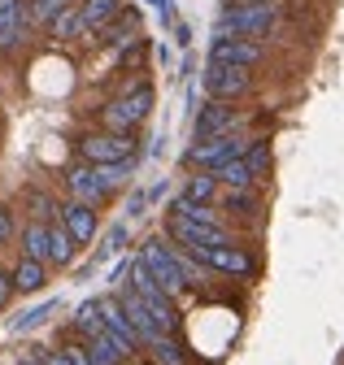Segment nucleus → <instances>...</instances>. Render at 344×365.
I'll use <instances>...</instances> for the list:
<instances>
[{"label": "nucleus", "instance_id": "6", "mask_svg": "<svg viewBox=\"0 0 344 365\" xmlns=\"http://www.w3.org/2000/svg\"><path fill=\"white\" fill-rule=\"evenodd\" d=\"M118 170H122V165H79V170H70L66 182H70V192H74L79 205H96V200L113 187V182H118V178H113Z\"/></svg>", "mask_w": 344, "mask_h": 365}, {"label": "nucleus", "instance_id": "27", "mask_svg": "<svg viewBox=\"0 0 344 365\" xmlns=\"http://www.w3.org/2000/svg\"><path fill=\"white\" fill-rule=\"evenodd\" d=\"M57 309V300H44V304H35V309H26L22 317H18V322H14V331H31V327H39V322H44V317Z\"/></svg>", "mask_w": 344, "mask_h": 365}, {"label": "nucleus", "instance_id": "19", "mask_svg": "<svg viewBox=\"0 0 344 365\" xmlns=\"http://www.w3.org/2000/svg\"><path fill=\"white\" fill-rule=\"evenodd\" d=\"M22 257H31V261H53V226H26Z\"/></svg>", "mask_w": 344, "mask_h": 365}, {"label": "nucleus", "instance_id": "30", "mask_svg": "<svg viewBox=\"0 0 344 365\" xmlns=\"http://www.w3.org/2000/svg\"><path fill=\"white\" fill-rule=\"evenodd\" d=\"M18 365H44V361H39V356H22Z\"/></svg>", "mask_w": 344, "mask_h": 365}, {"label": "nucleus", "instance_id": "24", "mask_svg": "<svg viewBox=\"0 0 344 365\" xmlns=\"http://www.w3.org/2000/svg\"><path fill=\"white\" fill-rule=\"evenodd\" d=\"M170 217H188V222H201V226H218V213L209 205H188V200H175Z\"/></svg>", "mask_w": 344, "mask_h": 365}, {"label": "nucleus", "instance_id": "25", "mask_svg": "<svg viewBox=\"0 0 344 365\" xmlns=\"http://www.w3.org/2000/svg\"><path fill=\"white\" fill-rule=\"evenodd\" d=\"M53 261L57 265H70L74 261V235L66 231V226H53Z\"/></svg>", "mask_w": 344, "mask_h": 365}, {"label": "nucleus", "instance_id": "3", "mask_svg": "<svg viewBox=\"0 0 344 365\" xmlns=\"http://www.w3.org/2000/svg\"><path fill=\"white\" fill-rule=\"evenodd\" d=\"M148 109H153V87H148V83H140V87L126 91V96H118L101 118H105V126H113L118 135H131V130L148 118Z\"/></svg>", "mask_w": 344, "mask_h": 365}, {"label": "nucleus", "instance_id": "7", "mask_svg": "<svg viewBox=\"0 0 344 365\" xmlns=\"http://www.w3.org/2000/svg\"><path fill=\"white\" fill-rule=\"evenodd\" d=\"M170 240L188 252H205V248H223L227 244V231L223 226H201V222H188V217H170Z\"/></svg>", "mask_w": 344, "mask_h": 365}, {"label": "nucleus", "instance_id": "2", "mask_svg": "<svg viewBox=\"0 0 344 365\" xmlns=\"http://www.w3.org/2000/svg\"><path fill=\"white\" fill-rule=\"evenodd\" d=\"M275 26L270 5H227L218 14V35L223 39H262Z\"/></svg>", "mask_w": 344, "mask_h": 365}, {"label": "nucleus", "instance_id": "10", "mask_svg": "<svg viewBox=\"0 0 344 365\" xmlns=\"http://www.w3.org/2000/svg\"><path fill=\"white\" fill-rule=\"evenodd\" d=\"M231 122H236V109L227 101H209L196 118V140H218V135H231Z\"/></svg>", "mask_w": 344, "mask_h": 365}, {"label": "nucleus", "instance_id": "21", "mask_svg": "<svg viewBox=\"0 0 344 365\" xmlns=\"http://www.w3.org/2000/svg\"><path fill=\"white\" fill-rule=\"evenodd\" d=\"M79 5H83V0H31V18L53 26L61 14H70V9H79Z\"/></svg>", "mask_w": 344, "mask_h": 365}, {"label": "nucleus", "instance_id": "1", "mask_svg": "<svg viewBox=\"0 0 344 365\" xmlns=\"http://www.w3.org/2000/svg\"><path fill=\"white\" fill-rule=\"evenodd\" d=\"M144 265L153 269V279L170 292V296H175V292H183V287H192V279H196V274H192V265L183 261V257H175V248H166L161 240H148L144 244Z\"/></svg>", "mask_w": 344, "mask_h": 365}, {"label": "nucleus", "instance_id": "15", "mask_svg": "<svg viewBox=\"0 0 344 365\" xmlns=\"http://www.w3.org/2000/svg\"><path fill=\"white\" fill-rule=\"evenodd\" d=\"M196 261H205V265H213V269H227V274H248L253 269V261L240 252V248H231V244H223V248H205V252H192Z\"/></svg>", "mask_w": 344, "mask_h": 365}, {"label": "nucleus", "instance_id": "14", "mask_svg": "<svg viewBox=\"0 0 344 365\" xmlns=\"http://www.w3.org/2000/svg\"><path fill=\"white\" fill-rule=\"evenodd\" d=\"M26 14L31 9H22V0H0V48H14V43L22 39Z\"/></svg>", "mask_w": 344, "mask_h": 365}, {"label": "nucleus", "instance_id": "16", "mask_svg": "<svg viewBox=\"0 0 344 365\" xmlns=\"http://www.w3.org/2000/svg\"><path fill=\"white\" fill-rule=\"evenodd\" d=\"M88 352H92V365H122L136 348L126 344V339H118V335H109V331H105V335H96V339H92V348H88Z\"/></svg>", "mask_w": 344, "mask_h": 365}, {"label": "nucleus", "instance_id": "13", "mask_svg": "<svg viewBox=\"0 0 344 365\" xmlns=\"http://www.w3.org/2000/svg\"><path fill=\"white\" fill-rule=\"evenodd\" d=\"M61 226L74 235V244H92V235H96V213H92V205H66L61 209Z\"/></svg>", "mask_w": 344, "mask_h": 365}, {"label": "nucleus", "instance_id": "17", "mask_svg": "<svg viewBox=\"0 0 344 365\" xmlns=\"http://www.w3.org/2000/svg\"><path fill=\"white\" fill-rule=\"evenodd\" d=\"M131 292H136L140 300H148V304H157V300H166V296H170V292L153 279V269L144 265V257H136V261H131Z\"/></svg>", "mask_w": 344, "mask_h": 365}, {"label": "nucleus", "instance_id": "4", "mask_svg": "<svg viewBox=\"0 0 344 365\" xmlns=\"http://www.w3.org/2000/svg\"><path fill=\"white\" fill-rule=\"evenodd\" d=\"M79 148H83V161L88 165H126L136 157V140L131 135H118V130H96Z\"/></svg>", "mask_w": 344, "mask_h": 365}, {"label": "nucleus", "instance_id": "26", "mask_svg": "<svg viewBox=\"0 0 344 365\" xmlns=\"http://www.w3.org/2000/svg\"><path fill=\"white\" fill-rule=\"evenodd\" d=\"M39 361L44 365H92V352L88 348H66V352H44Z\"/></svg>", "mask_w": 344, "mask_h": 365}, {"label": "nucleus", "instance_id": "8", "mask_svg": "<svg viewBox=\"0 0 344 365\" xmlns=\"http://www.w3.org/2000/svg\"><path fill=\"white\" fill-rule=\"evenodd\" d=\"M262 61V43L257 39H213L209 48V66H240V70H253Z\"/></svg>", "mask_w": 344, "mask_h": 365}, {"label": "nucleus", "instance_id": "18", "mask_svg": "<svg viewBox=\"0 0 344 365\" xmlns=\"http://www.w3.org/2000/svg\"><path fill=\"white\" fill-rule=\"evenodd\" d=\"M136 35H140V14H136V9H122V14H118V18L101 31V39H105V43H113V48L131 43Z\"/></svg>", "mask_w": 344, "mask_h": 365}, {"label": "nucleus", "instance_id": "29", "mask_svg": "<svg viewBox=\"0 0 344 365\" xmlns=\"http://www.w3.org/2000/svg\"><path fill=\"white\" fill-rule=\"evenodd\" d=\"M231 209H244V213H248V209H253V200H248L244 192H236V196H231Z\"/></svg>", "mask_w": 344, "mask_h": 365}, {"label": "nucleus", "instance_id": "22", "mask_svg": "<svg viewBox=\"0 0 344 365\" xmlns=\"http://www.w3.org/2000/svg\"><path fill=\"white\" fill-rule=\"evenodd\" d=\"M213 187H218V178H213V174H196V178H188V187H183L179 200H188V205H205V200L213 196Z\"/></svg>", "mask_w": 344, "mask_h": 365}, {"label": "nucleus", "instance_id": "5", "mask_svg": "<svg viewBox=\"0 0 344 365\" xmlns=\"http://www.w3.org/2000/svg\"><path fill=\"white\" fill-rule=\"evenodd\" d=\"M240 157H248V144H244V140H236V135L201 140V144H192V148H188V165H205L209 174H218L223 165H231V161H240Z\"/></svg>", "mask_w": 344, "mask_h": 365}, {"label": "nucleus", "instance_id": "12", "mask_svg": "<svg viewBox=\"0 0 344 365\" xmlns=\"http://www.w3.org/2000/svg\"><path fill=\"white\" fill-rule=\"evenodd\" d=\"M122 14V0H83L79 5V22H83V35H101L113 18Z\"/></svg>", "mask_w": 344, "mask_h": 365}, {"label": "nucleus", "instance_id": "31", "mask_svg": "<svg viewBox=\"0 0 344 365\" xmlns=\"http://www.w3.org/2000/svg\"><path fill=\"white\" fill-rule=\"evenodd\" d=\"M244 5H270V0H244Z\"/></svg>", "mask_w": 344, "mask_h": 365}, {"label": "nucleus", "instance_id": "11", "mask_svg": "<svg viewBox=\"0 0 344 365\" xmlns=\"http://www.w3.org/2000/svg\"><path fill=\"white\" fill-rule=\"evenodd\" d=\"M96 313H101V322H105V331L109 335H118V339H126V344H140V335H136V322H131V313L122 309V300H113V296H105V300H96Z\"/></svg>", "mask_w": 344, "mask_h": 365}, {"label": "nucleus", "instance_id": "20", "mask_svg": "<svg viewBox=\"0 0 344 365\" xmlns=\"http://www.w3.org/2000/svg\"><path fill=\"white\" fill-rule=\"evenodd\" d=\"M14 287H18V292H39V287H44V261L22 257L18 269H14Z\"/></svg>", "mask_w": 344, "mask_h": 365}, {"label": "nucleus", "instance_id": "28", "mask_svg": "<svg viewBox=\"0 0 344 365\" xmlns=\"http://www.w3.org/2000/svg\"><path fill=\"white\" fill-rule=\"evenodd\" d=\"M9 292H18V287H14V274H0V309H5Z\"/></svg>", "mask_w": 344, "mask_h": 365}, {"label": "nucleus", "instance_id": "23", "mask_svg": "<svg viewBox=\"0 0 344 365\" xmlns=\"http://www.w3.org/2000/svg\"><path fill=\"white\" fill-rule=\"evenodd\" d=\"M213 178H223V182H231V187H248V182L257 178V170L248 165V157H240V161H231V165H223Z\"/></svg>", "mask_w": 344, "mask_h": 365}, {"label": "nucleus", "instance_id": "9", "mask_svg": "<svg viewBox=\"0 0 344 365\" xmlns=\"http://www.w3.org/2000/svg\"><path fill=\"white\" fill-rule=\"evenodd\" d=\"M205 91L213 101L244 96V91H248V70H240V66H209L205 70Z\"/></svg>", "mask_w": 344, "mask_h": 365}]
</instances>
